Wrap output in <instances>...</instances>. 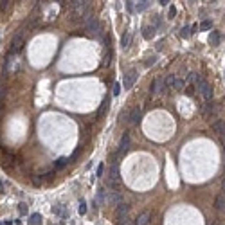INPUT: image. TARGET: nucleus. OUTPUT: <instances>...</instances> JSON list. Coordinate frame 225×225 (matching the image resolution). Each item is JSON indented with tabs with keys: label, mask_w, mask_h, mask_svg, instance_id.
Here are the masks:
<instances>
[{
	"label": "nucleus",
	"mask_w": 225,
	"mask_h": 225,
	"mask_svg": "<svg viewBox=\"0 0 225 225\" xmlns=\"http://www.w3.org/2000/svg\"><path fill=\"white\" fill-rule=\"evenodd\" d=\"M121 184V175H119V167H117V164H112V167H110V173L108 176H106V186H108L112 191L117 187Z\"/></svg>",
	"instance_id": "1"
},
{
	"label": "nucleus",
	"mask_w": 225,
	"mask_h": 225,
	"mask_svg": "<svg viewBox=\"0 0 225 225\" xmlns=\"http://www.w3.org/2000/svg\"><path fill=\"white\" fill-rule=\"evenodd\" d=\"M130 207L126 203H121L117 207V225H130V216H128Z\"/></svg>",
	"instance_id": "2"
},
{
	"label": "nucleus",
	"mask_w": 225,
	"mask_h": 225,
	"mask_svg": "<svg viewBox=\"0 0 225 225\" xmlns=\"http://www.w3.org/2000/svg\"><path fill=\"white\" fill-rule=\"evenodd\" d=\"M196 83H198V90H200L202 97L205 99V101H211V99H212V88H211V85L203 79V78H198Z\"/></svg>",
	"instance_id": "3"
},
{
	"label": "nucleus",
	"mask_w": 225,
	"mask_h": 225,
	"mask_svg": "<svg viewBox=\"0 0 225 225\" xmlns=\"http://www.w3.org/2000/svg\"><path fill=\"white\" fill-rule=\"evenodd\" d=\"M85 29L88 34H95L99 31V20L94 15H85Z\"/></svg>",
	"instance_id": "4"
},
{
	"label": "nucleus",
	"mask_w": 225,
	"mask_h": 225,
	"mask_svg": "<svg viewBox=\"0 0 225 225\" xmlns=\"http://www.w3.org/2000/svg\"><path fill=\"white\" fill-rule=\"evenodd\" d=\"M23 47V36L22 34H16L13 38V42H11V47H9V54H18V52L22 51Z\"/></svg>",
	"instance_id": "5"
},
{
	"label": "nucleus",
	"mask_w": 225,
	"mask_h": 225,
	"mask_svg": "<svg viewBox=\"0 0 225 225\" xmlns=\"http://www.w3.org/2000/svg\"><path fill=\"white\" fill-rule=\"evenodd\" d=\"M150 92H151V95H159L164 92V79L162 78H155V79L151 81V85H150Z\"/></svg>",
	"instance_id": "6"
},
{
	"label": "nucleus",
	"mask_w": 225,
	"mask_h": 225,
	"mask_svg": "<svg viewBox=\"0 0 225 225\" xmlns=\"http://www.w3.org/2000/svg\"><path fill=\"white\" fill-rule=\"evenodd\" d=\"M141 121V106H133V108L128 112V115H126V123L128 124H137Z\"/></svg>",
	"instance_id": "7"
},
{
	"label": "nucleus",
	"mask_w": 225,
	"mask_h": 225,
	"mask_svg": "<svg viewBox=\"0 0 225 225\" xmlns=\"http://www.w3.org/2000/svg\"><path fill=\"white\" fill-rule=\"evenodd\" d=\"M135 79H137V70H135V69H130V70L126 72V76H124V83H123L124 90H130V88L133 87Z\"/></svg>",
	"instance_id": "8"
},
{
	"label": "nucleus",
	"mask_w": 225,
	"mask_h": 225,
	"mask_svg": "<svg viewBox=\"0 0 225 225\" xmlns=\"http://www.w3.org/2000/svg\"><path fill=\"white\" fill-rule=\"evenodd\" d=\"M106 202L110 203V205H121L123 203V196H121V193L119 191H108V198H106Z\"/></svg>",
	"instance_id": "9"
},
{
	"label": "nucleus",
	"mask_w": 225,
	"mask_h": 225,
	"mask_svg": "<svg viewBox=\"0 0 225 225\" xmlns=\"http://www.w3.org/2000/svg\"><path fill=\"white\" fill-rule=\"evenodd\" d=\"M128 148H130V135L128 133H124L123 137H121V142H119V157H123V155H126V151H128Z\"/></svg>",
	"instance_id": "10"
},
{
	"label": "nucleus",
	"mask_w": 225,
	"mask_h": 225,
	"mask_svg": "<svg viewBox=\"0 0 225 225\" xmlns=\"http://www.w3.org/2000/svg\"><path fill=\"white\" fill-rule=\"evenodd\" d=\"M106 198H108V191H106L105 187H99L97 189V193H95L94 203H97V205H105V203H106Z\"/></svg>",
	"instance_id": "11"
},
{
	"label": "nucleus",
	"mask_w": 225,
	"mask_h": 225,
	"mask_svg": "<svg viewBox=\"0 0 225 225\" xmlns=\"http://www.w3.org/2000/svg\"><path fill=\"white\" fill-rule=\"evenodd\" d=\"M88 4H90V2H79V0H78V2H70V6H72L76 15H85L87 9H88Z\"/></svg>",
	"instance_id": "12"
},
{
	"label": "nucleus",
	"mask_w": 225,
	"mask_h": 225,
	"mask_svg": "<svg viewBox=\"0 0 225 225\" xmlns=\"http://www.w3.org/2000/svg\"><path fill=\"white\" fill-rule=\"evenodd\" d=\"M150 223H151V212L150 211H144L135 218V225H150Z\"/></svg>",
	"instance_id": "13"
},
{
	"label": "nucleus",
	"mask_w": 225,
	"mask_h": 225,
	"mask_svg": "<svg viewBox=\"0 0 225 225\" xmlns=\"http://www.w3.org/2000/svg\"><path fill=\"white\" fill-rule=\"evenodd\" d=\"M211 128H212V131L216 135H225V121L223 119H216L214 123L211 124Z\"/></svg>",
	"instance_id": "14"
},
{
	"label": "nucleus",
	"mask_w": 225,
	"mask_h": 225,
	"mask_svg": "<svg viewBox=\"0 0 225 225\" xmlns=\"http://www.w3.org/2000/svg\"><path fill=\"white\" fill-rule=\"evenodd\" d=\"M175 81H176V78H175L173 74L166 76V78H164V90H171V88H175Z\"/></svg>",
	"instance_id": "15"
},
{
	"label": "nucleus",
	"mask_w": 225,
	"mask_h": 225,
	"mask_svg": "<svg viewBox=\"0 0 225 225\" xmlns=\"http://www.w3.org/2000/svg\"><path fill=\"white\" fill-rule=\"evenodd\" d=\"M220 40H222V34H220L218 31H212V33L209 34V43L212 45V47L220 45Z\"/></svg>",
	"instance_id": "16"
},
{
	"label": "nucleus",
	"mask_w": 225,
	"mask_h": 225,
	"mask_svg": "<svg viewBox=\"0 0 225 225\" xmlns=\"http://www.w3.org/2000/svg\"><path fill=\"white\" fill-rule=\"evenodd\" d=\"M216 211L218 212H223L225 211V195L216 196Z\"/></svg>",
	"instance_id": "17"
},
{
	"label": "nucleus",
	"mask_w": 225,
	"mask_h": 225,
	"mask_svg": "<svg viewBox=\"0 0 225 225\" xmlns=\"http://www.w3.org/2000/svg\"><path fill=\"white\" fill-rule=\"evenodd\" d=\"M52 212H54V214H59L61 218H67V216H69V211H65L63 207H61V205H56V207H52Z\"/></svg>",
	"instance_id": "18"
},
{
	"label": "nucleus",
	"mask_w": 225,
	"mask_h": 225,
	"mask_svg": "<svg viewBox=\"0 0 225 225\" xmlns=\"http://www.w3.org/2000/svg\"><path fill=\"white\" fill-rule=\"evenodd\" d=\"M29 225H42V216L34 212V214H31L29 216Z\"/></svg>",
	"instance_id": "19"
},
{
	"label": "nucleus",
	"mask_w": 225,
	"mask_h": 225,
	"mask_svg": "<svg viewBox=\"0 0 225 225\" xmlns=\"http://www.w3.org/2000/svg\"><path fill=\"white\" fill-rule=\"evenodd\" d=\"M130 40H131L130 33H124L123 38H121V47H123V49H128V45H130Z\"/></svg>",
	"instance_id": "20"
},
{
	"label": "nucleus",
	"mask_w": 225,
	"mask_h": 225,
	"mask_svg": "<svg viewBox=\"0 0 225 225\" xmlns=\"http://www.w3.org/2000/svg\"><path fill=\"white\" fill-rule=\"evenodd\" d=\"M106 108H108V97H105V99H103L101 106H99V110H97V115H99V117H101V115H105V112H106Z\"/></svg>",
	"instance_id": "21"
},
{
	"label": "nucleus",
	"mask_w": 225,
	"mask_h": 225,
	"mask_svg": "<svg viewBox=\"0 0 225 225\" xmlns=\"http://www.w3.org/2000/svg\"><path fill=\"white\" fill-rule=\"evenodd\" d=\"M142 33H144V38H146V40H151L153 34H155V29H151V27H144V29H142Z\"/></svg>",
	"instance_id": "22"
},
{
	"label": "nucleus",
	"mask_w": 225,
	"mask_h": 225,
	"mask_svg": "<svg viewBox=\"0 0 225 225\" xmlns=\"http://www.w3.org/2000/svg\"><path fill=\"white\" fill-rule=\"evenodd\" d=\"M148 6H150V2H148V0H142V2H137L135 9H137V11H144V9H148Z\"/></svg>",
	"instance_id": "23"
},
{
	"label": "nucleus",
	"mask_w": 225,
	"mask_h": 225,
	"mask_svg": "<svg viewBox=\"0 0 225 225\" xmlns=\"http://www.w3.org/2000/svg\"><path fill=\"white\" fill-rule=\"evenodd\" d=\"M67 162H69V159H65V157H61V159H58V160H56V164H54V167H56V169H59V167L67 166Z\"/></svg>",
	"instance_id": "24"
},
{
	"label": "nucleus",
	"mask_w": 225,
	"mask_h": 225,
	"mask_svg": "<svg viewBox=\"0 0 225 225\" xmlns=\"http://www.w3.org/2000/svg\"><path fill=\"white\" fill-rule=\"evenodd\" d=\"M184 87H186V81L184 79H176L175 81V90H184Z\"/></svg>",
	"instance_id": "25"
},
{
	"label": "nucleus",
	"mask_w": 225,
	"mask_h": 225,
	"mask_svg": "<svg viewBox=\"0 0 225 225\" xmlns=\"http://www.w3.org/2000/svg\"><path fill=\"white\" fill-rule=\"evenodd\" d=\"M155 61H157V56H155V54H153V56H148V58H146V67L155 65Z\"/></svg>",
	"instance_id": "26"
},
{
	"label": "nucleus",
	"mask_w": 225,
	"mask_h": 225,
	"mask_svg": "<svg viewBox=\"0 0 225 225\" xmlns=\"http://www.w3.org/2000/svg\"><path fill=\"white\" fill-rule=\"evenodd\" d=\"M189 34H191V27H184V29L180 31V36L182 38H189Z\"/></svg>",
	"instance_id": "27"
},
{
	"label": "nucleus",
	"mask_w": 225,
	"mask_h": 225,
	"mask_svg": "<svg viewBox=\"0 0 225 225\" xmlns=\"http://www.w3.org/2000/svg\"><path fill=\"white\" fill-rule=\"evenodd\" d=\"M9 4H11V2H8V0H2V2H0V11H2V13H6Z\"/></svg>",
	"instance_id": "28"
},
{
	"label": "nucleus",
	"mask_w": 225,
	"mask_h": 225,
	"mask_svg": "<svg viewBox=\"0 0 225 225\" xmlns=\"http://www.w3.org/2000/svg\"><path fill=\"white\" fill-rule=\"evenodd\" d=\"M211 25H212V23L209 22V20H203L202 23H200V29H203V31H207V29H211Z\"/></svg>",
	"instance_id": "29"
},
{
	"label": "nucleus",
	"mask_w": 225,
	"mask_h": 225,
	"mask_svg": "<svg viewBox=\"0 0 225 225\" xmlns=\"http://www.w3.org/2000/svg\"><path fill=\"white\" fill-rule=\"evenodd\" d=\"M87 212V203H85V200H81L79 202V214H85Z\"/></svg>",
	"instance_id": "30"
},
{
	"label": "nucleus",
	"mask_w": 225,
	"mask_h": 225,
	"mask_svg": "<svg viewBox=\"0 0 225 225\" xmlns=\"http://www.w3.org/2000/svg\"><path fill=\"white\" fill-rule=\"evenodd\" d=\"M18 211H20L22 214H25V212H27V205H25V203H18Z\"/></svg>",
	"instance_id": "31"
},
{
	"label": "nucleus",
	"mask_w": 225,
	"mask_h": 225,
	"mask_svg": "<svg viewBox=\"0 0 225 225\" xmlns=\"http://www.w3.org/2000/svg\"><path fill=\"white\" fill-rule=\"evenodd\" d=\"M119 94H121V85L115 83V85H114V95H119Z\"/></svg>",
	"instance_id": "32"
},
{
	"label": "nucleus",
	"mask_w": 225,
	"mask_h": 225,
	"mask_svg": "<svg viewBox=\"0 0 225 225\" xmlns=\"http://www.w3.org/2000/svg\"><path fill=\"white\" fill-rule=\"evenodd\" d=\"M175 15H176V9H175V6H169V18H173Z\"/></svg>",
	"instance_id": "33"
},
{
	"label": "nucleus",
	"mask_w": 225,
	"mask_h": 225,
	"mask_svg": "<svg viewBox=\"0 0 225 225\" xmlns=\"http://www.w3.org/2000/svg\"><path fill=\"white\" fill-rule=\"evenodd\" d=\"M4 95H6V87L2 85V87H0V103H2V99H4Z\"/></svg>",
	"instance_id": "34"
},
{
	"label": "nucleus",
	"mask_w": 225,
	"mask_h": 225,
	"mask_svg": "<svg viewBox=\"0 0 225 225\" xmlns=\"http://www.w3.org/2000/svg\"><path fill=\"white\" fill-rule=\"evenodd\" d=\"M103 169H105V166H103V164H99V166H97V173H95V175H97V176H101V175H103Z\"/></svg>",
	"instance_id": "35"
},
{
	"label": "nucleus",
	"mask_w": 225,
	"mask_h": 225,
	"mask_svg": "<svg viewBox=\"0 0 225 225\" xmlns=\"http://www.w3.org/2000/svg\"><path fill=\"white\" fill-rule=\"evenodd\" d=\"M133 4H135V2H126V8H128V11H133Z\"/></svg>",
	"instance_id": "36"
},
{
	"label": "nucleus",
	"mask_w": 225,
	"mask_h": 225,
	"mask_svg": "<svg viewBox=\"0 0 225 225\" xmlns=\"http://www.w3.org/2000/svg\"><path fill=\"white\" fill-rule=\"evenodd\" d=\"M198 29H200V25H196V23H195V25L191 27V33H196V31H198Z\"/></svg>",
	"instance_id": "37"
},
{
	"label": "nucleus",
	"mask_w": 225,
	"mask_h": 225,
	"mask_svg": "<svg viewBox=\"0 0 225 225\" xmlns=\"http://www.w3.org/2000/svg\"><path fill=\"white\" fill-rule=\"evenodd\" d=\"M222 189H223V193H225V176H223V180H222Z\"/></svg>",
	"instance_id": "38"
},
{
	"label": "nucleus",
	"mask_w": 225,
	"mask_h": 225,
	"mask_svg": "<svg viewBox=\"0 0 225 225\" xmlns=\"http://www.w3.org/2000/svg\"><path fill=\"white\" fill-rule=\"evenodd\" d=\"M0 193H4V184H2V180H0Z\"/></svg>",
	"instance_id": "39"
},
{
	"label": "nucleus",
	"mask_w": 225,
	"mask_h": 225,
	"mask_svg": "<svg viewBox=\"0 0 225 225\" xmlns=\"http://www.w3.org/2000/svg\"><path fill=\"white\" fill-rule=\"evenodd\" d=\"M0 225H4V223H0Z\"/></svg>",
	"instance_id": "40"
}]
</instances>
